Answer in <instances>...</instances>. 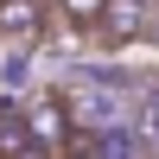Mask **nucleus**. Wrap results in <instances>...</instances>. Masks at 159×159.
<instances>
[{
	"label": "nucleus",
	"mask_w": 159,
	"mask_h": 159,
	"mask_svg": "<svg viewBox=\"0 0 159 159\" xmlns=\"http://www.w3.org/2000/svg\"><path fill=\"white\" fill-rule=\"evenodd\" d=\"M147 32H153V0H108L102 19H96V38L108 51L134 45V38H147Z\"/></svg>",
	"instance_id": "2"
},
{
	"label": "nucleus",
	"mask_w": 159,
	"mask_h": 159,
	"mask_svg": "<svg viewBox=\"0 0 159 159\" xmlns=\"http://www.w3.org/2000/svg\"><path fill=\"white\" fill-rule=\"evenodd\" d=\"M57 19H70V25H83V32H96V19H102V7L108 0H45Z\"/></svg>",
	"instance_id": "4"
},
{
	"label": "nucleus",
	"mask_w": 159,
	"mask_h": 159,
	"mask_svg": "<svg viewBox=\"0 0 159 159\" xmlns=\"http://www.w3.org/2000/svg\"><path fill=\"white\" fill-rule=\"evenodd\" d=\"M51 159H102L96 147H83V140H70V147H64V153H51Z\"/></svg>",
	"instance_id": "5"
},
{
	"label": "nucleus",
	"mask_w": 159,
	"mask_h": 159,
	"mask_svg": "<svg viewBox=\"0 0 159 159\" xmlns=\"http://www.w3.org/2000/svg\"><path fill=\"white\" fill-rule=\"evenodd\" d=\"M45 0H0V38H13V45H32L38 32H45Z\"/></svg>",
	"instance_id": "3"
},
{
	"label": "nucleus",
	"mask_w": 159,
	"mask_h": 159,
	"mask_svg": "<svg viewBox=\"0 0 159 159\" xmlns=\"http://www.w3.org/2000/svg\"><path fill=\"white\" fill-rule=\"evenodd\" d=\"M19 134L32 140L38 153H64V147L76 140V115H70L64 96H32V102L19 108Z\"/></svg>",
	"instance_id": "1"
}]
</instances>
